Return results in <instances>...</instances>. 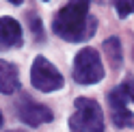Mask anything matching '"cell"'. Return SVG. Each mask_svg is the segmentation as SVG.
Wrapping results in <instances>:
<instances>
[{"mask_svg":"<svg viewBox=\"0 0 134 132\" xmlns=\"http://www.w3.org/2000/svg\"><path fill=\"white\" fill-rule=\"evenodd\" d=\"M108 106H110V119L117 128H134V115L128 108V93L123 85L108 93Z\"/></svg>","mask_w":134,"mask_h":132,"instance_id":"5","label":"cell"},{"mask_svg":"<svg viewBox=\"0 0 134 132\" xmlns=\"http://www.w3.org/2000/svg\"><path fill=\"white\" fill-rule=\"evenodd\" d=\"M20 89V76H18V67L9 61L0 63V91L4 95H11Z\"/></svg>","mask_w":134,"mask_h":132,"instance_id":"8","label":"cell"},{"mask_svg":"<svg viewBox=\"0 0 134 132\" xmlns=\"http://www.w3.org/2000/svg\"><path fill=\"white\" fill-rule=\"evenodd\" d=\"M18 117L24 123H28V126H41V123L52 121L54 115H52V111L48 106L32 102L30 97H22L20 104H18Z\"/></svg>","mask_w":134,"mask_h":132,"instance_id":"6","label":"cell"},{"mask_svg":"<svg viewBox=\"0 0 134 132\" xmlns=\"http://www.w3.org/2000/svg\"><path fill=\"white\" fill-rule=\"evenodd\" d=\"M74 115L69 117L71 132H104V115L95 100L78 97L74 102Z\"/></svg>","mask_w":134,"mask_h":132,"instance_id":"2","label":"cell"},{"mask_svg":"<svg viewBox=\"0 0 134 132\" xmlns=\"http://www.w3.org/2000/svg\"><path fill=\"white\" fill-rule=\"evenodd\" d=\"M89 4L91 0H69L61 11L54 15L52 30L61 39L78 43L93 37L97 28V20L89 15Z\"/></svg>","mask_w":134,"mask_h":132,"instance_id":"1","label":"cell"},{"mask_svg":"<svg viewBox=\"0 0 134 132\" xmlns=\"http://www.w3.org/2000/svg\"><path fill=\"white\" fill-rule=\"evenodd\" d=\"M0 39H2V50L18 48L22 43V26H20V22H15L13 18L4 15V18L0 20Z\"/></svg>","mask_w":134,"mask_h":132,"instance_id":"7","label":"cell"},{"mask_svg":"<svg viewBox=\"0 0 134 132\" xmlns=\"http://www.w3.org/2000/svg\"><path fill=\"white\" fill-rule=\"evenodd\" d=\"M104 78V65L93 48H82L74 59V80L78 85H93Z\"/></svg>","mask_w":134,"mask_h":132,"instance_id":"3","label":"cell"},{"mask_svg":"<svg viewBox=\"0 0 134 132\" xmlns=\"http://www.w3.org/2000/svg\"><path fill=\"white\" fill-rule=\"evenodd\" d=\"M123 89H125V93H128V97L134 102V78H128L123 82Z\"/></svg>","mask_w":134,"mask_h":132,"instance_id":"11","label":"cell"},{"mask_svg":"<svg viewBox=\"0 0 134 132\" xmlns=\"http://www.w3.org/2000/svg\"><path fill=\"white\" fill-rule=\"evenodd\" d=\"M104 52L108 56V61H110V67H119L121 61H123V52H121V43H119V39L117 37H110V39H106L104 41Z\"/></svg>","mask_w":134,"mask_h":132,"instance_id":"9","label":"cell"},{"mask_svg":"<svg viewBox=\"0 0 134 132\" xmlns=\"http://www.w3.org/2000/svg\"><path fill=\"white\" fill-rule=\"evenodd\" d=\"M30 82L32 87L39 89L43 93H50V91H56V89L63 87V76L52 63L43 56H37L32 61V69H30Z\"/></svg>","mask_w":134,"mask_h":132,"instance_id":"4","label":"cell"},{"mask_svg":"<svg viewBox=\"0 0 134 132\" xmlns=\"http://www.w3.org/2000/svg\"><path fill=\"white\" fill-rule=\"evenodd\" d=\"M9 2H11V4H22L24 0H9Z\"/></svg>","mask_w":134,"mask_h":132,"instance_id":"13","label":"cell"},{"mask_svg":"<svg viewBox=\"0 0 134 132\" xmlns=\"http://www.w3.org/2000/svg\"><path fill=\"white\" fill-rule=\"evenodd\" d=\"M30 26H32V30H35V35H37V37H41V35H43V28L39 26V20L35 18V15L30 18Z\"/></svg>","mask_w":134,"mask_h":132,"instance_id":"12","label":"cell"},{"mask_svg":"<svg viewBox=\"0 0 134 132\" xmlns=\"http://www.w3.org/2000/svg\"><path fill=\"white\" fill-rule=\"evenodd\" d=\"M113 4L119 18H128V15L134 13V0H113Z\"/></svg>","mask_w":134,"mask_h":132,"instance_id":"10","label":"cell"}]
</instances>
